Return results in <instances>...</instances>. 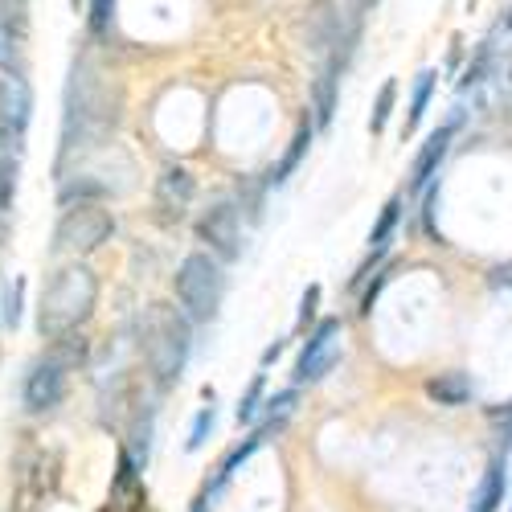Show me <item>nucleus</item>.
I'll return each mask as SVG.
<instances>
[{"label":"nucleus","instance_id":"f704fd0d","mask_svg":"<svg viewBox=\"0 0 512 512\" xmlns=\"http://www.w3.org/2000/svg\"><path fill=\"white\" fill-rule=\"evenodd\" d=\"M209 504H213V500L197 492V496H193V504H189V512H209Z\"/></svg>","mask_w":512,"mask_h":512},{"label":"nucleus","instance_id":"c756f323","mask_svg":"<svg viewBox=\"0 0 512 512\" xmlns=\"http://www.w3.org/2000/svg\"><path fill=\"white\" fill-rule=\"evenodd\" d=\"M115 9H119V0H91V5H87V29H91V37H107L115 29Z\"/></svg>","mask_w":512,"mask_h":512},{"label":"nucleus","instance_id":"6e6552de","mask_svg":"<svg viewBox=\"0 0 512 512\" xmlns=\"http://www.w3.org/2000/svg\"><path fill=\"white\" fill-rule=\"evenodd\" d=\"M66 373H70V369H66L62 361H54L50 353L37 357V361L29 365L25 381H21V402H25V410H29V414H50V410H58L62 398H66Z\"/></svg>","mask_w":512,"mask_h":512},{"label":"nucleus","instance_id":"9d476101","mask_svg":"<svg viewBox=\"0 0 512 512\" xmlns=\"http://www.w3.org/2000/svg\"><path fill=\"white\" fill-rule=\"evenodd\" d=\"M345 66H349V58L340 54V50H328V54H324V66H320V74H316V82H312V123H316V132H324V127L332 123V115H336Z\"/></svg>","mask_w":512,"mask_h":512},{"label":"nucleus","instance_id":"20e7f679","mask_svg":"<svg viewBox=\"0 0 512 512\" xmlns=\"http://www.w3.org/2000/svg\"><path fill=\"white\" fill-rule=\"evenodd\" d=\"M173 295L193 324H213L226 300V263H218L209 250L185 254L173 275Z\"/></svg>","mask_w":512,"mask_h":512},{"label":"nucleus","instance_id":"bb28decb","mask_svg":"<svg viewBox=\"0 0 512 512\" xmlns=\"http://www.w3.org/2000/svg\"><path fill=\"white\" fill-rule=\"evenodd\" d=\"M17 177H21V152L0 148V209H13L17 201Z\"/></svg>","mask_w":512,"mask_h":512},{"label":"nucleus","instance_id":"f257e3e1","mask_svg":"<svg viewBox=\"0 0 512 512\" xmlns=\"http://www.w3.org/2000/svg\"><path fill=\"white\" fill-rule=\"evenodd\" d=\"M119 123V107L111 103V91L95 74L87 54H74L66 70V91H62V160L78 148H95L107 140Z\"/></svg>","mask_w":512,"mask_h":512},{"label":"nucleus","instance_id":"9b49d317","mask_svg":"<svg viewBox=\"0 0 512 512\" xmlns=\"http://www.w3.org/2000/svg\"><path fill=\"white\" fill-rule=\"evenodd\" d=\"M193 197H197V177L185 164H168L156 177V209L164 213V218H185Z\"/></svg>","mask_w":512,"mask_h":512},{"label":"nucleus","instance_id":"cd10ccee","mask_svg":"<svg viewBox=\"0 0 512 512\" xmlns=\"http://www.w3.org/2000/svg\"><path fill=\"white\" fill-rule=\"evenodd\" d=\"M213 426H218V406H201L197 410V418H193V426H189V439H185V451H201L205 443H209V435H213Z\"/></svg>","mask_w":512,"mask_h":512},{"label":"nucleus","instance_id":"4468645a","mask_svg":"<svg viewBox=\"0 0 512 512\" xmlns=\"http://www.w3.org/2000/svg\"><path fill=\"white\" fill-rule=\"evenodd\" d=\"M263 443H267V439H263L259 431H250V435H246V439H242L238 447H230V451H226V459L218 463V472H213V480H205L201 496H209V500H218V496L226 492V484H230V480H234V476L242 472V467H246V463L254 459V451H259Z\"/></svg>","mask_w":512,"mask_h":512},{"label":"nucleus","instance_id":"72a5a7b5","mask_svg":"<svg viewBox=\"0 0 512 512\" xmlns=\"http://www.w3.org/2000/svg\"><path fill=\"white\" fill-rule=\"evenodd\" d=\"M283 349H287V345H283V340H271V345L263 349V357H259V369H267V365H275V361L283 357Z\"/></svg>","mask_w":512,"mask_h":512},{"label":"nucleus","instance_id":"7c9ffc66","mask_svg":"<svg viewBox=\"0 0 512 512\" xmlns=\"http://www.w3.org/2000/svg\"><path fill=\"white\" fill-rule=\"evenodd\" d=\"M140 476H144V467L132 459V451H127V447H119V472H115V484H111V492H115V496H123V492L140 488Z\"/></svg>","mask_w":512,"mask_h":512},{"label":"nucleus","instance_id":"1a4fd4ad","mask_svg":"<svg viewBox=\"0 0 512 512\" xmlns=\"http://www.w3.org/2000/svg\"><path fill=\"white\" fill-rule=\"evenodd\" d=\"M455 132H459V115L447 119L443 127H435V132L418 144V156H414V164H410V193H414V197L439 177V168H443V160H447V152H451V144H455Z\"/></svg>","mask_w":512,"mask_h":512},{"label":"nucleus","instance_id":"58836bf2","mask_svg":"<svg viewBox=\"0 0 512 512\" xmlns=\"http://www.w3.org/2000/svg\"><path fill=\"white\" fill-rule=\"evenodd\" d=\"M508 512H512V504H508Z\"/></svg>","mask_w":512,"mask_h":512},{"label":"nucleus","instance_id":"7ed1b4c3","mask_svg":"<svg viewBox=\"0 0 512 512\" xmlns=\"http://www.w3.org/2000/svg\"><path fill=\"white\" fill-rule=\"evenodd\" d=\"M140 345H144L152 386L156 390L177 386L189 357H193V320L177 304H152L144 316Z\"/></svg>","mask_w":512,"mask_h":512},{"label":"nucleus","instance_id":"2eb2a0df","mask_svg":"<svg viewBox=\"0 0 512 512\" xmlns=\"http://www.w3.org/2000/svg\"><path fill=\"white\" fill-rule=\"evenodd\" d=\"M426 398L447 406V410H459L476 398V381L467 377L463 369H447V373H435L431 381H426Z\"/></svg>","mask_w":512,"mask_h":512},{"label":"nucleus","instance_id":"473e14b6","mask_svg":"<svg viewBox=\"0 0 512 512\" xmlns=\"http://www.w3.org/2000/svg\"><path fill=\"white\" fill-rule=\"evenodd\" d=\"M320 300H324V287L320 283H308L304 295H300V328H312L320 320Z\"/></svg>","mask_w":512,"mask_h":512},{"label":"nucleus","instance_id":"b1692460","mask_svg":"<svg viewBox=\"0 0 512 512\" xmlns=\"http://www.w3.org/2000/svg\"><path fill=\"white\" fill-rule=\"evenodd\" d=\"M152 431H156V410L144 406V410L132 418V447H127L140 467H148V455H152Z\"/></svg>","mask_w":512,"mask_h":512},{"label":"nucleus","instance_id":"e433bc0d","mask_svg":"<svg viewBox=\"0 0 512 512\" xmlns=\"http://www.w3.org/2000/svg\"><path fill=\"white\" fill-rule=\"evenodd\" d=\"M369 5H377V0H361V9H369Z\"/></svg>","mask_w":512,"mask_h":512},{"label":"nucleus","instance_id":"423d86ee","mask_svg":"<svg viewBox=\"0 0 512 512\" xmlns=\"http://www.w3.org/2000/svg\"><path fill=\"white\" fill-rule=\"evenodd\" d=\"M197 242H205V250L213 254L218 263H238L242 259V218H238V205L234 201H218L209 205L201 218H197Z\"/></svg>","mask_w":512,"mask_h":512},{"label":"nucleus","instance_id":"ddd939ff","mask_svg":"<svg viewBox=\"0 0 512 512\" xmlns=\"http://www.w3.org/2000/svg\"><path fill=\"white\" fill-rule=\"evenodd\" d=\"M508 500V455L496 451L484 467V476H480V488L472 496V508L467 512H500Z\"/></svg>","mask_w":512,"mask_h":512},{"label":"nucleus","instance_id":"aec40b11","mask_svg":"<svg viewBox=\"0 0 512 512\" xmlns=\"http://www.w3.org/2000/svg\"><path fill=\"white\" fill-rule=\"evenodd\" d=\"M0 148H9V152L25 148V136L17 132V119H13V78L9 74H0Z\"/></svg>","mask_w":512,"mask_h":512},{"label":"nucleus","instance_id":"0eeeda50","mask_svg":"<svg viewBox=\"0 0 512 512\" xmlns=\"http://www.w3.org/2000/svg\"><path fill=\"white\" fill-rule=\"evenodd\" d=\"M336 361H340V320L336 316H324V320L312 324L300 357H295L291 381H295V386H312V381H320Z\"/></svg>","mask_w":512,"mask_h":512},{"label":"nucleus","instance_id":"39448f33","mask_svg":"<svg viewBox=\"0 0 512 512\" xmlns=\"http://www.w3.org/2000/svg\"><path fill=\"white\" fill-rule=\"evenodd\" d=\"M115 234V213L103 209V201H74V205H62V218L54 226V250L58 254H95L111 242Z\"/></svg>","mask_w":512,"mask_h":512},{"label":"nucleus","instance_id":"4c0bfd02","mask_svg":"<svg viewBox=\"0 0 512 512\" xmlns=\"http://www.w3.org/2000/svg\"><path fill=\"white\" fill-rule=\"evenodd\" d=\"M78 5H82V0H70V9H78Z\"/></svg>","mask_w":512,"mask_h":512},{"label":"nucleus","instance_id":"a211bd4d","mask_svg":"<svg viewBox=\"0 0 512 512\" xmlns=\"http://www.w3.org/2000/svg\"><path fill=\"white\" fill-rule=\"evenodd\" d=\"M398 222H402V193H394L386 205H381L377 222H373V230H369V254L386 259V254H390V238H394Z\"/></svg>","mask_w":512,"mask_h":512},{"label":"nucleus","instance_id":"412c9836","mask_svg":"<svg viewBox=\"0 0 512 512\" xmlns=\"http://www.w3.org/2000/svg\"><path fill=\"white\" fill-rule=\"evenodd\" d=\"M87 353H91V345H87V336H82V328L62 332V336H54V340H50V357H54V361H62L66 369L82 365V361H87Z\"/></svg>","mask_w":512,"mask_h":512},{"label":"nucleus","instance_id":"dca6fc26","mask_svg":"<svg viewBox=\"0 0 512 512\" xmlns=\"http://www.w3.org/2000/svg\"><path fill=\"white\" fill-rule=\"evenodd\" d=\"M340 29H345V21H340V13L332 9V0H316V9L308 13V50L328 54L336 46Z\"/></svg>","mask_w":512,"mask_h":512},{"label":"nucleus","instance_id":"f8f14e48","mask_svg":"<svg viewBox=\"0 0 512 512\" xmlns=\"http://www.w3.org/2000/svg\"><path fill=\"white\" fill-rule=\"evenodd\" d=\"M312 140H316V123H312V115H304L300 119V127H295V136H291V144H287V152L267 168V173H263V189L267 193H275V189H283L287 181H291V173H295V168H300L304 164V156L312 152Z\"/></svg>","mask_w":512,"mask_h":512},{"label":"nucleus","instance_id":"2f4dec72","mask_svg":"<svg viewBox=\"0 0 512 512\" xmlns=\"http://www.w3.org/2000/svg\"><path fill=\"white\" fill-rule=\"evenodd\" d=\"M390 279H394V263H381L373 275H369V283H365V291H361V316H369L373 312V304L381 300V291H386L390 287Z\"/></svg>","mask_w":512,"mask_h":512},{"label":"nucleus","instance_id":"6ab92c4d","mask_svg":"<svg viewBox=\"0 0 512 512\" xmlns=\"http://www.w3.org/2000/svg\"><path fill=\"white\" fill-rule=\"evenodd\" d=\"M435 82H439V70H418L414 91H410V107H406V123H402V136H414V132H418V123H422L426 107H431Z\"/></svg>","mask_w":512,"mask_h":512},{"label":"nucleus","instance_id":"5701e85b","mask_svg":"<svg viewBox=\"0 0 512 512\" xmlns=\"http://www.w3.org/2000/svg\"><path fill=\"white\" fill-rule=\"evenodd\" d=\"M263 398H267V373L259 369V373L250 377V386L242 390L238 406H234V422H238V426H246V422H254V418H259V410H263Z\"/></svg>","mask_w":512,"mask_h":512},{"label":"nucleus","instance_id":"393cba45","mask_svg":"<svg viewBox=\"0 0 512 512\" xmlns=\"http://www.w3.org/2000/svg\"><path fill=\"white\" fill-rule=\"evenodd\" d=\"M25 279L17 275L13 283H5V291H0V324H5V328H21V316H25Z\"/></svg>","mask_w":512,"mask_h":512},{"label":"nucleus","instance_id":"f3484780","mask_svg":"<svg viewBox=\"0 0 512 512\" xmlns=\"http://www.w3.org/2000/svg\"><path fill=\"white\" fill-rule=\"evenodd\" d=\"M295 402H300V386H287V390H279V394H271V398H263V422L254 426L263 439H271V435H279L283 426L291 422V414H295Z\"/></svg>","mask_w":512,"mask_h":512},{"label":"nucleus","instance_id":"ea45409f","mask_svg":"<svg viewBox=\"0 0 512 512\" xmlns=\"http://www.w3.org/2000/svg\"><path fill=\"white\" fill-rule=\"evenodd\" d=\"M103 512H111V508H103Z\"/></svg>","mask_w":512,"mask_h":512},{"label":"nucleus","instance_id":"f03ea898","mask_svg":"<svg viewBox=\"0 0 512 512\" xmlns=\"http://www.w3.org/2000/svg\"><path fill=\"white\" fill-rule=\"evenodd\" d=\"M99 308V275L87 263H66L50 275V283L41 287L37 300V336L54 340L62 332L82 328Z\"/></svg>","mask_w":512,"mask_h":512},{"label":"nucleus","instance_id":"c85d7f7f","mask_svg":"<svg viewBox=\"0 0 512 512\" xmlns=\"http://www.w3.org/2000/svg\"><path fill=\"white\" fill-rule=\"evenodd\" d=\"M488 74H492V46H488V41H480V46H476V58L467 62V70H463V78H459V91L480 87Z\"/></svg>","mask_w":512,"mask_h":512},{"label":"nucleus","instance_id":"a878e982","mask_svg":"<svg viewBox=\"0 0 512 512\" xmlns=\"http://www.w3.org/2000/svg\"><path fill=\"white\" fill-rule=\"evenodd\" d=\"M58 201L62 205H74V201H107V185H99V181H91V177H62V185H58Z\"/></svg>","mask_w":512,"mask_h":512},{"label":"nucleus","instance_id":"c9c22d12","mask_svg":"<svg viewBox=\"0 0 512 512\" xmlns=\"http://www.w3.org/2000/svg\"><path fill=\"white\" fill-rule=\"evenodd\" d=\"M0 250H5V209H0Z\"/></svg>","mask_w":512,"mask_h":512},{"label":"nucleus","instance_id":"4be33fe9","mask_svg":"<svg viewBox=\"0 0 512 512\" xmlns=\"http://www.w3.org/2000/svg\"><path fill=\"white\" fill-rule=\"evenodd\" d=\"M394 103H398V78H386L381 82V91L373 99V111H369V136H381L394 119Z\"/></svg>","mask_w":512,"mask_h":512}]
</instances>
